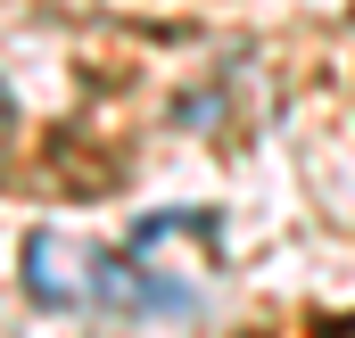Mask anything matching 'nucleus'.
<instances>
[{"instance_id":"f257e3e1","label":"nucleus","mask_w":355,"mask_h":338,"mask_svg":"<svg viewBox=\"0 0 355 338\" xmlns=\"http://www.w3.org/2000/svg\"><path fill=\"white\" fill-rule=\"evenodd\" d=\"M0 149H8V99H0Z\"/></svg>"}]
</instances>
